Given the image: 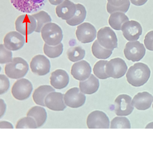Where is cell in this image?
<instances>
[{
  "label": "cell",
  "instance_id": "2e32d148",
  "mask_svg": "<svg viewBox=\"0 0 153 153\" xmlns=\"http://www.w3.org/2000/svg\"><path fill=\"white\" fill-rule=\"evenodd\" d=\"M64 94L60 92H53L49 93L45 100V106L54 111H63L66 107L64 100Z\"/></svg>",
  "mask_w": 153,
  "mask_h": 153
},
{
  "label": "cell",
  "instance_id": "f1b7e54d",
  "mask_svg": "<svg viewBox=\"0 0 153 153\" xmlns=\"http://www.w3.org/2000/svg\"><path fill=\"white\" fill-rule=\"evenodd\" d=\"M32 15L36 20V27L35 31L39 33L43 27L51 21L50 16L46 12L41 10Z\"/></svg>",
  "mask_w": 153,
  "mask_h": 153
},
{
  "label": "cell",
  "instance_id": "ee69618b",
  "mask_svg": "<svg viewBox=\"0 0 153 153\" xmlns=\"http://www.w3.org/2000/svg\"></svg>",
  "mask_w": 153,
  "mask_h": 153
},
{
  "label": "cell",
  "instance_id": "6da1fadb",
  "mask_svg": "<svg viewBox=\"0 0 153 153\" xmlns=\"http://www.w3.org/2000/svg\"><path fill=\"white\" fill-rule=\"evenodd\" d=\"M150 74L151 71L148 65L139 62L135 63L129 68L126 77L129 84L133 86L138 87L147 82Z\"/></svg>",
  "mask_w": 153,
  "mask_h": 153
},
{
  "label": "cell",
  "instance_id": "ffe728a7",
  "mask_svg": "<svg viewBox=\"0 0 153 153\" xmlns=\"http://www.w3.org/2000/svg\"><path fill=\"white\" fill-rule=\"evenodd\" d=\"M51 85L55 88L61 89L68 85L69 77L65 70L58 69L52 72L50 78Z\"/></svg>",
  "mask_w": 153,
  "mask_h": 153
},
{
  "label": "cell",
  "instance_id": "ba28073f",
  "mask_svg": "<svg viewBox=\"0 0 153 153\" xmlns=\"http://www.w3.org/2000/svg\"><path fill=\"white\" fill-rule=\"evenodd\" d=\"M16 30L24 35L32 33L36 27L35 19L31 15L25 14L21 15L16 19L15 22Z\"/></svg>",
  "mask_w": 153,
  "mask_h": 153
},
{
  "label": "cell",
  "instance_id": "8d00e7d4",
  "mask_svg": "<svg viewBox=\"0 0 153 153\" xmlns=\"http://www.w3.org/2000/svg\"><path fill=\"white\" fill-rule=\"evenodd\" d=\"M144 42L147 49L153 51V30L151 31L146 34L145 36Z\"/></svg>",
  "mask_w": 153,
  "mask_h": 153
},
{
  "label": "cell",
  "instance_id": "44dd1931",
  "mask_svg": "<svg viewBox=\"0 0 153 153\" xmlns=\"http://www.w3.org/2000/svg\"><path fill=\"white\" fill-rule=\"evenodd\" d=\"M153 101V96L147 91L139 92L135 95L132 101L134 106L140 110L149 108Z\"/></svg>",
  "mask_w": 153,
  "mask_h": 153
},
{
  "label": "cell",
  "instance_id": "9a60e30c",
  "mask_svg": "<svg viewBox=\"0 0 153 153\" xmlns=\"http://www.w3.org/2000/svg\"><path fill=\"white\" fill-rule=\"evenodd\" d=\"M124 37L128 41L138 40L142 34L143 30L140 24L137 22L131 20L125 23L121 30Z\"/></svg>",
  "mask_w": 153,
  "mask_h": 153
},
{
  "label": "cell",
  "instance_id": "9c48e42d",
  "mask_svg": "<svg viewBox=\"0 0 153 153\" xmlns=\"http://www.w3.org/2000/svg\"><path fill=\"white\" fill-rule=\"evenodd\" d=\"M87 124L89 128H108L110 121L105 113L102 111L96 110L88 115Z\"/></svg>",
  "mask_w": 153,
  "mask_h": 153
},
{
  "label": "cell",
  "instance_id": "7bdbcfd3",
  "mask_svg": "<svg viewBox=\"0 0 153 153\" xmlns=\"http://www.w3.org/2000/svg\"><path fill=\"white\" fill-rule=\"evenodd\" d=\"M152 107H153V105H152Z\"/></svg>",
  "mask_w": 153,
  "mask_h": 153
},
{
  "label": "cell",
  "instance_id": "e0dca14e",
  "mask_svg": "<svg viewBox=\"0 0 153 153\" xmlns=\"http://www.w3.org/2000/svg\"><path fill=\"white\" fill-rule=\"evenodd\" d=\"M91 68L89 64L84 60L74 63L72 66L71 74L74 78L78 80H85L89 76Z\"/></svg>",
  "mask_w": 153,
  "mask_h": 153
},
{
  "label": "cell",
  "instance_id": "277c9868",
  "mask_svg": "<svg viewBox=\"0 0 153 153\" xmlns=\"http://www.w3.org/2000/svg\"><path fill=\"white\" fill-rule=\"evenodd\" d=\"M97 39L100 44L107 49L113 51L117 47L118 40L116 34L109 27L102 28L98 30Z\"/></svg>",
  "mask_w": 153,
  "mask_h": 153
},
{
  "label": "cell",
  "instance_id": "b9f144b4",
  "mask_svg": "<svg viewBox=\"0 0 153 153\" xmlns=\"http://www.w3.org/2000/svg\"><path fill=\"white\" fill-rule=\"evenodd\" d=\"M146 128H153V122H151L148 124L146 126Z\"/></svg>",
  "mask_w": 153,
  "mask_h": 153
},
{
  "label": "cell",
  "instance_id": "7402d4cb",
  "mask_svg": "<svg viewBox=\"0 0 153 153\" xmlns=\"http://www.w3.org/2000/svg\"><path fill=\"white\" fill-rule=\"evenodd\" d=\"M99 80L93 74L79 82V87L81 91L85 94H91L96 92L99 87Z\"/></svg>",
  "mask_w": 153,
  "mask_h": 153
},
{
  "label": "cell",
  "instance_id": "7a4b0ae2",
  "mask_svg": "<svg viewBox=\"0 0 153 153\" xmlns=\"http://www.w3.org/2000/svg\"><path fill=\"white\" fill-rule=\"evenodd\" d=\"M42 39L47 44L55 46L62 41L63 35L61 27L54 23L49 22L45 24L41 30Z\"/></svg>",
  "mask_w": 153,
  "mask_h": 153
},
{
  "label": "cell",
  "instance_id": "1f68e13d",
  "mask_svg": "<svg viewBox=\"0 0 153 153\" xmlns=\"http://www.w3.org/2000/svg\"><path fill=\"white\" fill-rule=\"evenodd\" d=\"M108 62V60H100L94 65L93 68V72L99 78L105 79L109 77L105 72L106 65Z\"/></svg>",
  "mask_w": 153,
  "mask_h": 153
},
{
  "label": "cell",
  "instance_id": "52a82bcc",
  "mask_svg": "<svg viewBox=\"0 0 153 153\" xmlns=\"http://www.w3.org/2000/svg\"><path fill=\"white\" fill-rule=\"evenodd\" d=\"M128 69L125 61L117 57L108 61L105 67V72L109 77L115 79L120 78L124 75Z\"/></svg>",
  "mask_w": 153,
  "mask_h": 153
},
{
  "label": "cell",
  "instance_id": "5b68a950",
  "mask_svg": "<svg viewBox=\"0 0 153 153\" xmlns=\"http://www.w3.org/2000/svg\"><path fill=\"white\" fill-rule=\"evenodd\" d=\"M33 89L31 82L27 79L22 78L14 83L11 89V93L16 99L23 100L29 97Z\"/></svg>",
  "mask_w": 153,
  "mask_h": 153
},
{
  "label": "cell",
  "instance_id": "4fadbf2b",
  "mask_svg": "<svg viewBox=\"0 0 153 153\" xmlns=\"http://www.w3.org/2000/svg\"><path fill=\"white\" fill-rule=\"evenodd\" d=\"M86 100L85 95L77 87H74L68 90L65 93L64 97L66 105L73 108H78L83 105Z\"/></svg>",
  "mask_w": 153,
  "mask_h": 153
},
{
  "label": "cell",
  "instance_id": "d6986e66",
  "mask_svg": "<svg viewBox=\"0 0 153 153\" xmlns=\"http://www.w3.org/2000/svg\"><path fill=\"white\" fill-rule=\"evenodd\" d=\"M76 10V4L69 0H64L55 9L57 16L66 20L70 19L74 16Z\"/></svg>",
  "mask_w": 153,
  "mask_h": 153
},
{
  "label": "cell",
  "instance_id": "83f0119b",
  "mask_svg": "<svg viewBox=\"0 0 153 153\" xmlns=\"http://www.w3.org/2000/svg\"><path fill=\"white\" fill-rule=\"evenodd\" d=\"M91 51L93 55L98 59H107L112 53V51L105 48L101 45L97 40L93 43Z\"/></svg>",
  "mask_w": 153,
  "mask_h": 153
},
{
  "label": "cell",
  "instance_id": "d590c367",
  "mask_svg": "<svg viewBox=\"0 0 153 153\" xmlns=\"http://www.w3.org/2000/svg\"><path fill=\"white\" fill-rule=\"evenodd\" d=\"M0 94H4L8 90L10 87V82L7 76L4 74H0Z\"/></svg>",
  "mask_w": 153,
  "mask_h": 153
},
{
  "label": "cell",
  "instance_id": "8fae6325",
  "mask_svg": "<svg viewBox=\"0 0 153 153\" xmlns=\"http://www.w3.org/2000/svg\"><path fill=\"white\" fill-rule=\"evenodd\" d=\"M97 31L94 27L89 22H84L77 27L76 31L78 40L82 43L92 42L96 38Z\"/></svg>",
  "mask_w": 153,
  "mask_h": 153
},
{
  "label": "cell",
  "instance_id": "ab89813d",
  "mask_svg": "<svg viewBox=\"0 0 153 153\" xmlns=\"http://www.w3.org/2000/svg\"><path fill=\"white\" fill-rule=\"evenodd\" d=\"M48 1L51 4L56 5L61 4L64 0H48Z\"/></svg>",
  "mask_w": 153,
  "mask_h": 153
},
{
  "label": "cell",
  "instance_id": "74e56055",
  "mask_svg": "<svg viewBox=\"0 0 153 153\" xmlns=\"http://www.w3.org/2000/svg\"><path fill=\"white\" fill-rule=\"evenodd\" d=\"M0 127L1 128H13V125L10 122L3 121L0 122Z\"/></svg>",
  "mask_w": 153,
  "mask_h": 153
},
{
  "label": "cell",
  "instance_id": "e575fe53",
  "mask_svg": "<svg viewBox=\"0 0 153 153\" xmlns=\"http://www.w3.org/2000/svg\"><path fill=\"white\" fill-rule=\"evenodd\" d=\"M0 63L1 64L11 62L12 59V53L3 44L0 45Z\"/></svg>",
  "mask_w": 153,
  "mask_h": 153
},
{
  "label": "cell",
  "instance_id": "603a6c76",
  "mask_svg": "<svg viewBox=\"0 0 153 153\" xmlns=\"http://www.w3.org/2000/svg\"><path fill=\"white\" fill-rule=\"evenodd\" d=\"M55 91L51 86L48 85H41L34 91L32 96L33 100L37 104L45 106V99L50 93Z\"/></svg>",
  "mask_w": 153,
  "mask_h": 153
},
{
  "label": "cell",
  "instance_id": "d4e9b609",
  "mask_svg": "<svg viewBox=\"0 0 153 153\" xmlns=\"http://www.w3.org/2000/svg\"><path fill=\"white\" fill-rule=\"evenodd\" d=\"M27 116L33 118L36 121L38 127L43 125L46 121L47 114L45 109L42 107L35 106L28 111Z\"/></svg>",
  "mask_w": 153,
  "mask_h": 153
},
{
  "label": "cell",
  "instance_id": "4316f807",
  "mask_svg": "<svg viewBox=\"0 0 153 153\" xmlns=\"http://www.w3.org/2000/svg\"><path fill=\"white\" fill-rule=\"evenodd\" d=\"M76 10L74 16L70 19L66 20L69 25L75 26L82 22L85 19L87 12L84 6L78 3L76 4Z\"/></svg>",
  "mask_w": 153,
  "mask_h": 153
},
{
  "label": "cell",
  "instance_id": "7c38bea8",
  "mask_svg": "<svg viewBox=\"0 0 153 153\" xmlns=\"http://www.w3.org/2000/svg\"><path fill=\"white\" fill-rule=\"evenodd\" d=\"M13 6L24 13L36 11L45 4V0H10Z\"/></svg>",
  "mask_w": 153,
  "mask_h": 153
},
{
  "label": "cell",
  "instance_id": "8992f818",
  "mask_svg": "<svg viewBox=\"0 0 153 153\" xmlns=\"http://www.w3.org/2000/svg\"><path fill=\"white\" fill-rule=\"evenodd\" d=\"M146 51L143 44L137 41L128 42L123 51L126 58L133 62L142 59L145 56Z\"/></svg>",
  "mask_w": 153,
  "mask_h": 153
},
{
  "label": "cell",
  "instance_id": "4dcf8cb0",
  "mask_svg": "<svg viewBox=\"0 0 153 153\" xmlns=\"http://www.w3.org/2000/svg\"><path fill=\"white\" fill-rule=\"evenodd\" d=\"M69 59L75 62L83 59L85 55V51L80 46H76L69 48L67 52Z\"/></svg>",
  "mask_w": 153,
  "mask_h": 153
},
{
  "label": "cell",
  "instance_id": "f546056e",
  "mask_svg": "<svg viewBox=\"0 0 153 153\" xmlns=\"http://www.w3.org/2000/svg\"><path fill=\"white\" fill-rule=\"evenodd\" d=\"M44 52L45 54L48 57L54 58L60 56L63 51V45L60 43L56 46H50L45 43L43 47Z\"/></svg>",
  "mask_w": 153,
  "mask_h": 153
},
{
  "label": "cell",
  "instance_id": "30bf717a",
  "mask_svg": "<svg viewBox=\"0 0 153 153\" xmlns=\"http://www.w3.org/2000/svg\"><path fill=\"white\" fill-rule=\"evenodd\" d=\"M114 105L115 113L118 116H128L134 109L131 97L126 94L118 96L115 100Z\"/></svg>",
  "mask_w": 153,
  "mask_h": 153
},
{
  "label": "cell",
  "instance_id": "836d02e7",
  "mask_svg": "<svg viewBox=\"0 0 153 153\" xmlns=\"http://www.w3.org/2000/svg\"><path fill=\"white\" fill-rule=\"evenodd\" d=\"M16 128H36L38 127L34 119L30 117L27 116L20 119L18 121Z\"/></svg>",
  "mask_w": 153,
  "mask_h": 153
},
{
  "label": "cell",
  "instance_id": "60d3db41",
  "mask_svg": "<svg viewBox=\"0 0 153 153\" xmlns=\"http://www.w3.org/2000/svg\"><path fill=\"white\" fill-rule=\"evenodd\" d=\"M1 100H2V102H1L2 103V109H1V110H2V112L1 113V116L3 115L4 113V112L5 111V109H6V105L5 104V103H4V100H2L1 99Z\"/></svg>",
  "mask_w": 153,
  "mask_h": 153
},
{
  "label": "cell",
  "instance_id": "484cf974",
  "mask_svg": "<svg viewBox=\"0 0 153 153\" xmlns=\"http://www.w3.org/2000/svg\"><path fill=\"white\" fill-rule=\"evenodd\" d=\"M128 21V17L124 13L117 12L111 14L108 19V23L114 29L120 30L123 24Z\"/></svg>",
  "mask_w": 153,
  "mask_h": 153
},
{
  "label": "cell",
  "instance_id": "d6a6232c",
  "mask_svg": "<svg viewBox=\"0 0 153 153\" xmlns=\"http://www.w3.org/2000/svg\"><path fill=\"white\" fill-rule=\"evenodd\" d=\"M131 128V125L129 120L125 117H116L111 122V128Z\"/></svg>",
  "mask_w": 153,
  "mask_h": 153
},
{
  "label": "cell",
  "instance_id": "3957f363",
  "mask_svg": "<svg viewBox=\"0 0 153 153\" xmlns=\"http://www.w3.org/2000/svg\"><path fill=\"white\" fill-rule=\"evenodd\" d=\"M29 69L27 63L20 57L13 58L5 67L6 75L9 78L18 79L24 76Z\"/></svg>",
  "mask_w": 153,
  "mask_h": 153
},
{
  "label": "cell",
  "instance_id": "cb8c5ba5",
  "mask_svg": "<svg viewBox=\"0 0 153 153\" xmlns=\"http://www.w3.org/2000/svg\"><path fill=\"white\" fill-rule=\"evenodd\" d=\"M106 9L108 13L111 14L117 12L126 13L130 5L129 0H107Z\"/></svg>",
  "mask_w": 153,
  "mask_h": 153
},
{
  "label": "cell",
  "instance_id": "ac0fdd59",
  "mask_svg": "<svg viewBox=\"0 0 153 153\" xmlns=\"http://www.w3.org/2000/svg\"><path fill=\"white\" fill-rule=\"evenodd\" d=\"M25 41L24 36L15 31L8 33L4 39L5 47L8 50L13 51L21 49L24 45Z\"/></svg>",
  "mask_w": 153,
  "mask_h": 153
},
{
  "label": "cell",
  "instance_id": "f35d334b",
  "mask_svg": "<svg viewBox=\"0 0 153 153\" xmlns=\"http://www.w3.org/2000/svg\"><path fill=\"white\" fill-rule=\"evenodd\" d=\"M131 3L137 6L142 5L145 4L148 0H130Z\"/></svg>",
  "mask_w": 153,
  "mask_h": 153
},
{
  "label": "cell",
  "instance_id": "5bb4252c",
  "mask_svg": "<svg viewBox=\"0 0 153 153\" xmlns=\"http://www.w3.org/2000/svg\"><path fill=\"white\" fill-rule=\"evenodd\" d=\"M30 65L32 71L39 76L45 75L50 71V61L44 55L39 54L35 56L32 59Z\"/></svg>",
  "mask_w": 153,
  "mask_h": 153
}]
</instances>
